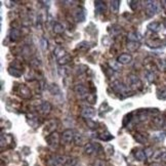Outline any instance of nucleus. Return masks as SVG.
I'll return each mask as SVG.
<instances>
[{
    "label": "nucleus",
    "mask_w": 166,
    "mask_h": 166,
    "mask_svg": "<svg viewBox=\"0 0 166 166\" xmlns=\"http://www.w3.org/2000/svg\"><path fill=\"white\" fill-rule=\"evenodd\" d=\"M111 86H112L113 90L119 94H127V92H128V87L125 86L123 83H121L120 81H118V80L112 82Z\"/></svg>",
    "instance_id": "1"
},
{
    "label": "nucleus",
    "mask_w": 166,
    "mask_h": 166,
    "mask_svg": "<svg viewBox=\"0 0 166 166\" xmlns=\"http://www.w3.org/2000/svg\"><path fill=\"white\" fill-rule=\"evenodd\" d=\"M158 11V4L156 1H148L146 3V13L148 17H153L155 16Z\"/></svg>",
    "instance_id": "2"
},
{
    "label": "nucleus",
    "mask_w": 166,
    "mask_h": 166,
    "mask_svg": "<svg viewBox=\"0 0 166 166\" xmlns=\"http://www.w3.org/2000/svg\"><path fill=\"white\" fill-rule=\"evenodd\" d=\"M66 160H67L66 157L61 156V155H57V156L51 157V158L48 160L47 164L49 166H61V165L65 164Z\"/></svg>",
    "instance_id": "3"
},
{
    "label": "nucleus",
    "mask_w": 166,
    "mask_h": 166,
    "mask_svg": "<svg viewBox=\"0 0 166 166\" xmlns=\"http://www.w3.org/2000/svg\"><path fill=\"white\" fill-rule=\"evenodd\" d=\"M46 142H47V144L49 147L51 148H57V146H59V142H60V135L59 133L57 132H52L51 135H49L47 136V138H46Z\"/></svg>",
    "instance_id": "4"
},
{
    "label": "nucleus",
    "mask_w": 166,
    "mask_h": 166,
    "mask_svg": "<svg viewBox=\"0 0 166 166\" xmlns=\"http://www.w3.org/2000/svg\"><path fill=\"white\" fill-rule=\"evenodd\" d=\"M74 138H75L74 131H73L72 129H67L63 132V135H62V142L68 145L71 142L74 141Z\"/></svg>",
    "instance_id": "5"
},
{
    "label": "nucleus",
    "mask_w": 166,
    "mask_h": 166,
    "mask_svg": "<svg viewBox=\"0 0 166 166\" xmlns=\"http://www.w3.org/2000/svg\"><path fill=\"white\" fill-rule=\"evenodd\" d=\"M73 16H74V19L76 20L77 22L82 23L85 21V19H86V11L83 7H78L77 9L74 11V14H73Z\"/></svg>",
    "instance_id": "6"
},
{
    "label": "nucleus",
    "mask_w": 166,
    "mask_h": 166,
    "mask_svg": "<svg viewBox=\"0 0 166 166\" xmlns=\"http://www.w3.org/2000/svg\"><path fill=\"white\" fill-rule=\"evenodd\" d=\"M74 91H75V94H76L80 98H87V97H88L87 88L83 85V84H77V85L74 87Z\"/></svg>",
    "instance_id": "7"
},
{
    "label": "nucleus",
    "mask_w": 166,
    "mask_h": 166,
    "mask_svg": "<svg viewBox=\"0 0 166 166\" xmlns=\"http://www.w3.org/2000/svg\"><path fill=\"white\" fill-rule=\"evenodd\" d=\"M81 115L85 119H92L95 116V110L91 107H86L81 111Z\"/></svg>",
    "instance_id": "8"
},
{
    "label": "nucleus",
    "mask_w": 166,
    "mask_h": 166,
    "mask_svg": "<svg viewBox=\"0 0 166 166\" xmlns=\"http://www.w3.org/2000/svg\"><path fill=\"white\" fill-rule=\"evenodd\" d=\"M132 61V57L128 53H122L118 57V63L123 64V65H127Z\"/></svg>",
    "instance_id": "9"
},
{
    "label": "nucleus",
    "mask_w": 166,
    "mask_h": 166,
    "mask_svg": "<svg viewBox=\"0 0 166 166\" xmlns=\"http://www.w3.org/2000/svg\"><path fill=\"white\" fill-rule=\"evenodd\" d=\"M51 110V105L48 103V101H42L41 105L39 106V111L42 113V114H48Z\"/></svg>",
    "instance_id": "10"
},
{
    "label": "nucleus",
    "mask_w": 166,
    "mask_h": 166,
    "mask_svg": "<svg viewBox=\"0 0 166 166\" xmlns=\"http://www.w3.org/2000/svg\"><path fill=\"white\" fill-rule=\"evenodd\" d=\"M19 92L20 94H21V97H23L24 98H28L31 97V92L30 90H29V88L27 86L23 85V84H21L19 87Z\"/></svg>",
    "instance_id": "11"
},
{
    "label": "nucleus",
    "mask_w": 166,
    "mask_h": 166,
    "mask_svg": "<svg viewBox=\"0 0 166 166\" xmlns=\"http://www.w3.org/2000/svg\"><path fill=\"white\" fill-rule=\"evenodd\" d=\"M133 156H135V158L136 160H138V161H144L146 159V157H147V154L146 152H144L142 150H135V152H133Z\"/></svg>",
    "instance_id": "12"
},
{
    "label": "nucleus",
    "mask_w": 166,
    "mask_h": 166,
    "mask_svg": "<svg viewBox=\"0 0 166 166\" xmlns=\"http://www.w3.org/2000/svg\"><path fill=\"white\" fill-rule=\"evenodd\" d=\"M94 6H95V13H103L106 10V4L103 1H95L94 2Z\"/></svg>",
    "instance_id": "13"
},
{
    "label": "nucleus",
    "mask_w": 166,
    "mask_h": 166,
    "mask_svg": "<svg viewBox=\"0 0 166 166\" xmlns=\"http://www.w3.org/2000/svg\"><path fill=\"white\" fill-rule=\"evenodd\" d=\"M21 36V31L17 28H13L10 30V33H9V37H10V40L11 41H17V39L20 38Z\"/></svg>",
    "instance_id": "14"
},
{
    "label": "nucleus",
    "mask_w": 166,
    "mask_h": 166,
    "mask_svg": "<svg viewBox=\"0 0 166 166\" xmlns=\"http://www.w3.org/2000/svg\"><path fill=\"white\" fill-rule=\"evenodd\" d=\"M48 90H49V92H50L51 94H53V95H60L61 94V88L59 87V85H57V84H55V83L50 84L49 87H48Z\"/></svg>",
    "instance_id": "15"
},
{
    "label": "nucleus",
    "mask_w": 166,
    "mask_h": 166,
    "mask_svg": "<svg viewBox=\"0 0 166 166\" xmlns=\"http://www.w3.org/2000/svg\"><path fill=\"white\" fill-rule=\"evenodd\" d=\"M66 54H67L66 50L62 47V46H57V47L54 49V55H55V57H57V60L62 59V57H65Z\"/></svg>",
    "instance_id": "16"
},
{
    "label": "nucleus",
    "mask_w": 166,
    "mask_h": 166,
    "mask_svg": "<svg viewBox=\"0 0 166 166\" xmlns=\"http://www.w3.org/2000/svg\"><path fill=\"white\" fill-rule=\"evenodd\" d=\"M95 151H97V149H95L94 145L91 144V142H88V144L84 146V152H85V154H87V155H91Z\"/></svg>",
    "instance_id": "17"
},
{
    "label": "nucleus",
    "mask_w": 166,
    "mask_h": 166,
    "mask_svg": "<svg viewBox=\"0 0 166 166\" xmlns=\"http://www.w3.org/2000/svg\"><path fill=\"white\" fill-rule=\"evenodd\" d=\"M127 82H128V84H129V85L135 86V87L138 86L136 84L141 85V81H139V80H138V78H136V76H135V75H130V76H128V78H127Z\"/></svg>",
    "instance_id": "18"
},
{
    "label": "nucleus",
    "mask_w": 166,
    "mask_h": 166,
    "mask_svg": "<svg viewBox=\"0 0 166 166\" xmlns=\"http://www.w3.org/2000/svg\"><path fill=\"white\" fill-rule=\"evenodd\" d=\"M57 128V121L54 120H50L47 122L46 124V129H45V132L46 133H49V132H52L53 130Z\"/></svg>",
    "instance_id": "19"
},
{
    "label": "nucleus",
    "mask_w": 166,
    "mask_h": 166,
    "mask_svg": "<svg viewBox=\"0 0 166 166\" xmlns=\"http://www.w3.org/2000/svg\"><path fill=\"white\" fill-rule=\"evenodd\" d=\"M165 155H166V152L164 150H159V151H156V152L153 154V158H154V160L164 159Z\"/></svg>",
    "instance_id": "20"
},
{
    "label": "nucleus",
    "mask_w": 166,
    "mask_h": 166,
    "mask_svg": "<svg viewBox=\"0 0 166 166\" xmlns=\"http://www.w3.org/2000/svg\"><path fill=\"white\" fill-rule=\"evenodd\" d=\"M64 26L62 24H60V23H57V22H55L53 23V32L54 33H57V34H62L64 33Z\"/></svg>",
    "instance_id": "21"
},
{
    "label": "nucleus",
    "mask_w": 166,
    "mask_h": 166,
    "mask_svg": "<svg viewBox=\"0 0 166 166\" xmlns=\"http://www.w3.org/2000/svg\"><path fill=\"white\" fill-rule=\"evenodd\" d=\"M119 7H120V1L114 0V1L111 2V11H112V13H117L119 10Z\"/></svg>",
    "instance_id": "22"
},
{
    "label": "nucleus",
    "mask_w": 166,
    "mask_h": 166,
    "mask_svg": "<svg viewBox=\"0 0 166 166\" xmlns=\"http://www.w3.org/2000/svg\"><path fill=\"white\" fill-rule=\"evenodd\" d=\"M135 138L138 142H141V144H145V142H147V141H148V136L145 135L144 133H135Z\"/></svg>",
    "instance_id": "23"
},
{
    "label": "nucleus",
    "mask_w": 166,
    "mask_h": 166,
    "mask_svg": "<svg viewBox=\"0 0 166 166\" xmlns=\"http://www.w3.org/2000/svg\"><path fill=\"white\" fill-rule=\"evenodd\" d=\"M128 39L130 40V41H133V42H138L139 39H141V36H139L138 33H136V32H131V33L128 34Z\"/></svg>",
    "instance_id": "24"
},
{
    "label": "nucleus",
    "mask_w": 166,
    "mask_h": 166,
    "mask_svg": "<svg viewBox=\"0 0 166 166\" xmlns=\"http://www.w3.org/2000/svg\"><path fill=\"white\" fill-rule=\"evenodd\" d=\"M127 47H128V49H129L130 51H135V50H136V49L139 47V43H138V42L130 41V42L127 44Z\"/></svg>",
    "instance_id": "25"
},
{
    "label": "nucleus",
    "mask_w": 166,
    "mask_h": 166,
    "mask_svg": "<svg viewBox=\"0 0 166 166\" xmlns=\"http://www.w3.org/2000/svg\"><path fill=\"white\" fill-rule=\"evenodd\" d=\"M148 28H149L150 30L154 31V32H158L160 30V24L158 22H153V23H151L149 26H148Z\"/></svg>",
    "instance_id": "26"
},
{
    "label": "nucleus",
    "mask_w": 166,
    "mask_h": 166,
    "mask_svg": "<svg viewBox=\"0 0 166 166\" xmlns=\"http://www.w3.org/2000/svg\"><path fill=\"white\" fill-rule=\"evenodd\" d=\"M77 159L76 158H67L64 166H76Z\"/></svg>",
    "instance_id": "27"
},
{
    "label": "nucleus",
    "mask_w": 166,
    "mask_h": 166,
    "mask_svg": "<svg viewBox=\"0 0 166 166\" xmlns=\"http://www.w3.org/2000/svg\"><path fill=\"white\" fill-rule=\"evenodd\" d=\"M70 61H71V57H70L69 54H66L65 57H63L62 59H60L57 62H59L60 65H66V64H68Z\"/></svg>",
    "instance_id": "28"
},
{
    "label": "nucleus",
    "mask_w": 166,
    "mask_h": 166,
    "mask_svg": "<svg viewBox=\"0 0 166 166\" xmlns=\"http://www.w3.org/2000/svg\"><path fill=\"white\" fill-rule=\"evenodd\" d=\"M8 72H9L10 75H13L14 77H20L22 75L21 71H19V69H16V68H9L8 69Z\"/></svg>",
    "instance_id": "29"
},
{
    "label": "nucleus",
    "mask_w": 166,
    "mask_h": 166,
    "mask_svg": "<svg viewBox=\"0 0 166 166\" xmlns=\"http://www.w3.org/2000/svg\"><path fill=\"white\" fill-rule=\"evenodd\" d=\"M89 44V42H87V41H82L81 43H79V45L77 46V48H79V49H83V50H87L89 47H90V45Z\"/></svg>",
    "instance_id": "30"
},
{
    "label": "nucleus",
    "mask_w": 166,
    "mask_h": 166,
    "mask_svg": "<svg viewBox=\"0 0 166 166\" xmlns=\"http://www.w3.org/2000/svg\"><path fill=\"white\" fill-rule=\"evenodd\" d=\"M74 141L77 145H81L83 142V136L80 135V133H76L74 138Z\"/></svg>",
    "instance_id": "31"
},
{
    "label": "nucleus",
    "mask_w": 166,
    "mask_h": 166,
    "mask_svg": "<svg viewBox=\"0 0 166 166\" xmlns=\"http://www.w3.org/2000/svg\"><path fill=\"white\" fill-rule=\"evenodd\" d=\"M100 138L103 139V141H110V139L113 138V136L110 135V133H101V135H100Z\"/></svg>",
    "instance_id": "32"
},
{
    "label": "nucleus",
    "mask_w": 166,
    "mask_h": 166,
    "mask_svg": "<svg viewBox=\"0 0 166 166\" xmlns=\"http://www.w3.org/2000/svg\"><path fill=\"white\" fill-rule=\"evenodd\" d=\"M109 65H110V67L112 68L113 70H116V71H119L120 70V67H119V65L117 63H115V62H110L109 63Z\"/></svg>",
    "instance_id": "33"
},
{
    "label": "nucleus",
    "mask_w": 166,
    "mask_h": 166,
    "mask_svg": "<svg viewBox=\"0 0 166 166\" xmlns=\"http://www.w3.org/2000/svg\"><path fill=\"white\" fill-rule=\"evenodd\" d=\"M154 123H155L157 126H162L163 123H164V120L162 118H155L154 119Z\"/></svg>",
    "instance_id": "34"
},
{
    "label": "nucleus",
    "mask_w": 166,
    "mask_h": 166,
    "mask_svg": "<svg viewBox=\"0 0 166 166\" xmlns=\"http://www.w3.org/2000/svg\"><path fill=\"white\" fill-rule=\"evenodd\" d=\"M40 43H41L40 46L42 47V49H43V50H45V49L47 48V40H46L45 38H42L41 41H40Z\"/></svg>",
    "instance_id": "35"
},
{
    "label": "nucleus",
    "mask_w": 166,
    "mask_h": 166,
    "mask_svg": "<svg viewBox=\"0 0 166 166\" xmlns=\"http://www.w3.org/2000/svg\"><path fill=\"white\" fill-rule=\"evenodd\" d=\"M138 1H129V6L131 7V9H136L138 7Z\"/></svg>",
    "instance_id": "36"
},
{
    "label": "nucleus",
    "mask_w": 166,
    "mask_h": 166,
    "mask_svg": "<svg viewBox=\"0 0 166 166\" xmlns=\"http://www.w3.org/2000/svg\"><path fill=\"white\" fill-rule=\"evenodd\" d=\"M155 138L158 139V141H163L165 138V135H164V133H157V135H155Z\"/></svg>",
    "instance_id": "37"
},
{
    "label": "nucleus",
    "mask_w": 166,
    "mask_h": 166,
    "mask_svg": "<svg viewBox=\"0 0 166 166\" xmlns=\"http://www.w3.org/2000/svg\"><path fill=\"white\" fill-rule=\"evenodd\" d=\"M31 65L33 67H38L40 65V63L38 62V60H37V59H34V60L31 61Z\"/></svg>",
    "instance_id": "38"
},
{
    "label": "nucleus",
    "mask_w": 166,
    "mask_h": 166,
    "mask_svg": "<svg viewBox=\"0 0 166 166\" xmlns=\"http://www.w3.org/2000/svg\"><path fill=\"white\" fill-rule=\"evenodd\" d=\"M94 165V166H105V163H104V161H101V160H95Z\"/></svg>",
    "instance_id": "39"
},
{
    "label": "nucleus",
    "mask_w": 166,
    "mask_h": 166,
    "mask_svg": "<svg viewBox=\"0 0 166 166\" xmlns=\"http://www.w3.org/2000/svg\"><path fill=\"white\" fill-rule=\"evenodd\" d=\"M158 98H161V100H166V89L162 90V94H158Z\"/></svg>",
    "instance_id": "40"
},
{
    "label": "nucleus",
    "mask_w": 166,
    "mask_h": 166,
    "mask_svg": "<svg viewBox=\"0 0 166 166\" xmlns=\"http://www.w3.org/2000/svg\"><path fill=\"white\" fill-rule=\"evenodd\" d=\"M147 151H151V149H148ZM151 154H152V152H147V156H150Z\"/></svg>",
    "instance_id": "41"
}]
</instances>
